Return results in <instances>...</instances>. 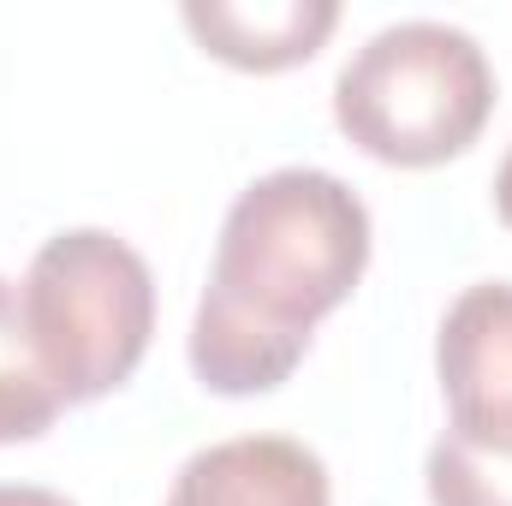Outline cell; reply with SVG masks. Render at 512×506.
<instances>
[{
	"label": "cell",
	"instance_id": "obj_1",
	"mask_svg": "<svg viewBox=\"0 0 512 506\" xmlns=\"http://www.w3.org/2000/svg\"><path fill=\"white\" fill-rule=\"evenodd\" d=\"M370 209L322 167L251 179L215 239L209 286L191 316V370L209 393L245 399L292 376L328 310L370 268Z\"/></svg>",
	"mask_w": 512,
	"mask_h": 506
},
{
	"label": "cell",
	"instance_id": "obj_2",
	"mask_svg": "<svg viewBox=\"0 0 512 506\" xmlns=\"http://www.w3.org/2000/svg\"><path fill=\"white\" fill-rule=\"evenodd\" d=\"M495 108V66L483 42L441 18H399L376 30L334 78L340 131L387 167H441L465 155Z\"/></svg>",
	"mask_w": 512,
	"mask_h": 506
},
{
	"label": "cell",
	"instance_id": "obj_3",
	"mask_svg": "<svg viewBox=\"0 0 512 506\" xmlns=\"http://www.w3.org/2000/svg\"><path fill=\"white\" fill-rule=\"evenodd\" d=\"M30 346L66 405L126 387L155 334V274L108 227H66L18 286Z\"/></svg>",
	"mask_w": 512,
	"mask_h": 506
},
{
	"label": "cell",
	"instance_id": "obj_4",
	"mask_svg": "<svg viewBox=\"0 0 512 506\" xmlns=\"http://www.w3.org/2000/svg\"><path fill=\"white\" fill-rule=\"evenodd\" d=\"M447 429L471 447L512 453V280L465 286L435 334Z\"/></svg>",
	"mask_w": 512,
	"mask_h": 506
},
{
	"label": "cell",
	"instance_id": "obj_5",
	"mask_svg": "<svg viewBox=\"0 0 512 506\" xmlns=\"http://www.w3.org/2000/svg\"><path fill=\"white\" fill-rule=\"evenodd\" d=\"M161 506H334L328 465L292 435H233L191 453Z\"/></svg>",
	"mask_w": 512,
	"mask_h": 506
},
{
	"label": "cell",
	"instance_id": "obj_6",
	"mask_svg": "<svg viewBox=\"0 0 512 506\" xmlns=\"http://www.w3.org/2000/svg\"><path fill=\"white\" fill-rule=\"evenodd\" d=\"M340 24L334 0H185V30L239 72L304 66Z\"/></svg>",
	"mask_w": 512,
	"mask_h": 506
},
{
	"label": "cell",
	"instance_id": "obj_7",
	"mask_svg": "<svg viewBox=\"0 0 512 506\" xmlns=\"http://www.w3.org/2000/svg\"><path fill=\"white\" fill-rule=\"evenodd\" d=\"M60 411H66V399H60V387L48 381L36 346H30L18 286L0 274V447L48 435Z\"/></svg>",
	"mask_w": 512,
	"mask_h": 506
},
{
	"label": "cell",
	"instance_id": "obj_8",
	"mask_svg": "<svg viewBox=\"0 0 512 506\" xmlns=\"http://www.w3.org/2000/svg\"><path fill=\"white\" fill-rule=\"evenodd\" d=\"M429 506H512V453H489L441 429L429 447Z\"/></svg>",
	"mask_w": 512,
	"mask_h": 506
},
{
	"label": "cell",
	"instance_id": "obj_9",
	"mask_svg": "<svg viewBox=\"0 0 512 506\" xmlns=\"http://www.w3.org/2000/svg\"><path fill=\"white\" fill-rule=\"evenodd\" d=\"M0 506H78L54 489H36V483H0Z\"/></svg>",
	"mask_w": 512,
	"mask_h": 506
},
{
	"label": "cell",
	"instance_id": "obj_10",
	"mask_svg": "<svg viewBox=\"0 0 512 506\" xmlns=\"http://www.w3.org/2000/svg\"><path fill=\"white\" fill-rule=\"evenodd\" d=\"M495 215L512 227V149H507V161H501V173H495Z\"/></svg>",
	"mask_w": 512,
	"mask_h": 506
}]
</instances>
